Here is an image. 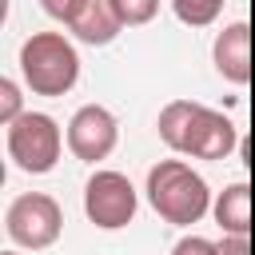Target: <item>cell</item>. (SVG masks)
<instances>
[{"instance_id": "cell-1", "label": "cell", "mask_w": 255, "mask_h": 255, "mask_svg": "<svg viewBox=\"0 0 255 255\" xmlns=\"http://www.w3.org/2000/svg\"><path fill=\"white\" fill-rule=\"evenodd\" d=\"M155 131L175 155H191V159H227L239 143L235 124L223 112L203 108L195 100L163 104V112L155 120Z\"/></svg>"}, {"instance_id": "cell-2", "label": "cell", "mask_w": 255, "mask_h": 255, "mask_svg": "<svg viewBox=\"0 0 255 255\" xmlns=\"http://www.w3.org/2000/svg\"><path fill=\"white\" fill-rule=\"evenodd\" d=\"M147 203L163 223L175 227H191L211 211V187L199 171H191V163L183 159H159L147 171Z\"/></svg>"}, {"instance_id": "cell-3", "label": "cell", "mask_w": 255, "mask_h": 255, "mask_svg": "<svg viewBox=\"0 0 255 255\" xmlns=\"http://www.w3.org/2000/svg\"><path fill=\"white\" fill-rule=\"evenodd\" d=\"M20 76L32 96H68L80 80V52L60 32H32L20 44Z\"/></svg>"}, {"instance_id": "cell-4", "label": "cell", "mask_w": 255, "mask_h": 255, "mask_svg": "<svg viewBox=\"0 0 255 255\" xmlns=\"http://www.w3.org/2000/svg\"><path fill=\"white\" fill-rule=\"evenodd\" d=\"M60 151H64V131L48 112H24L20 120L8 124V155L20 171L48 175L60 163Z\"/></svg>"}, {"instance_id": "cell-5", "label": "cell", "mask_w": 255, "mask_h": 255, "mask_svg": "<svg viewBox=\"0 0 255 255\" xmlns=\"http://www.w3.org/2000/svg\"><path fill=\"white\" fill-rule=\"evenodd\" d=\"M4 231L16 247H28V251H44L60 239L64 231V211L52 195L44 191H24L8 203L4 211Z\"/></svg>"}, {"instance_id": "cell-6", "label": "cell", "mask_w": 255, "mask_h": 255, "mask_svg": "<svg viewBox=\"0 0 255 255\" xmlns=\"http://www.w3.org/2000/svg\"><path fill=\"white\" fill-rule=\"evenodd\" d=\"M139 195L124 171H92L84 183V215L100 231H120L135 219Z\"/></svg>"}, {"instance_id": "cell-7", "label": "cell", "mask_w": 255, "mask_h": 255, "mask_svg": "<svg viewBox=\"0 0 255 255\" xmlns=\"http://www.w3.org/2000/svg\"><path fill=\"white\" fill-rule=\"evenodd\" d=\"M120 139V124L104 104H84L72 112L68 120V151L84 163H100L116 151Z\"/></svg>"}, {"instance_id": "cell-8", "label": "cell", "mask_w": 255, "mask_h": 255, "mask_svg": "<svg viewBox=\"0 0 255 255\" xmlns=\"http://www.w3.org/2000/svg\"><path fill=\"white\" fill-rule=\"evenodd\" d=\"M211 60H215V72H219L227 84H239V88H243V84L251 80V24H247V20L227 24V28L215 36Z\"/></svg>"}, {"instance_id": "cell-9", "label": "cell", "mask_w": 255, "mask_h": 255, "mask_svg": "<svg viewBox=\"0 0 255 255\" xmlns=\"http://www.w3.org/2000/svg\"><path fill=\"white\" fill-rule=\"evenodd\" d=\"M68 32L92 48H104L124 32V20L116 16L112 0H80L76 12L68 16Z\"/></svg>"}, {"instance_id": "cell-10", "label": "cell", "mask_w": 255, "mask_h": 255, "mask_svg": "<svg viewBox=\"0 0 255 255\" xmlns=\"http://www.w3.org/2000/svg\"><path fill=\"white\" fill-rule=\"evenodd\" d=\"M215 223L223 227V235H247L251 231V187L239 179L231 187H223L211 203Z\"/></svg>"}, {"instance_id": "cell-11", "label": "cell", "mask_w": 255, "mask_h": 255, "mask_svg": "<svg viewBox=\"0 0 255 255\" xmlns=\"http://www.w3.org/2000/svg\"><path fill=\"white\" fill-rule=\"evenodd\" d=\"M223 4H227V0H171V12H175L179 24H187V28H207V24L219 20Z\"/></svg>"}, {"instance_id": "cell-12", "label": "cell", "mask_w": 255, "mask_h": 255, "mask_svg": "<svg viewBox=\"0 0 255 255\" xmlns=\"http://www.w3.org/2000/svg\"><path fill=\"white\" fill-rule=\"evenodd\" d=\"M112 8H116V16L124 20V28H139V24L155 20L159 0H112Z\"/></svg>"}, {"instance_id": "cell-13", "label": "cell", "mask_w": 255, "mask_h": 255, "mask_svg": "<svg viewBox=\"0 0 255 255\" xmlns=\"http://www.w3.org/2000/svg\"><path fill=\"white\" fill-rule=\"evenodd\" d=\"M24 112H20V84L12 80V76H4L0 80V124L8 128L12 120H20Z\"/></svg>"}, {"instance_id": "cell-14", "label": "cell", "mask_w": 255, "mask_h": 255, "mask_svg": "<svg viewBox=\"0 0 255 255\" xmlns=\"http://www.w3.org/2000/svg\"><path fill=\"white\" fill-rule=\"evenodd\" d=\"M171 255H219V243H211V239H203V235H183V239L171 247Z\"/></svg>"}, {"instance_id": "cell-15", "label": "cell", "mask_w": 255, "mask_h": 255, "mask_svg": "<svg viewBox=\"0 0 255 255\" xmlns=\"http://www.w3.org/2000/svg\"><path fill=\"white\" fill-rule=\"evenodd\" d=\"M76 4H80V0H40V8H44L52 20H60V24H68V16L76 12Z\"/></svg>"}, {"instance_id": "cell-16", "label": "cell", "mask_w": 255, "mask_h": 255, "mask_svg": "<svg viewBox=\"0 0 255 255\" xmlns=\"http://www.w3.org/2000/svg\"><path fill=\"white\" fill-rule=\"evenodd\" d=\"M219 255H251V239L247 235H223L219 239Z\"/></svg>"}, {"instance_id": "cell-17", "label": "cell", "mask_w": 255, "mask_h": 255, "mask_svg": "<svg viewBox=\"0 0 255 255\" xmlns=\"http://www.w3.org/2000/svg\"><path fill=\"white\" fill-rule=\"evenodd\" d=\"M4 255H16V251H4Z\"/></svg>"}]
</instances>
